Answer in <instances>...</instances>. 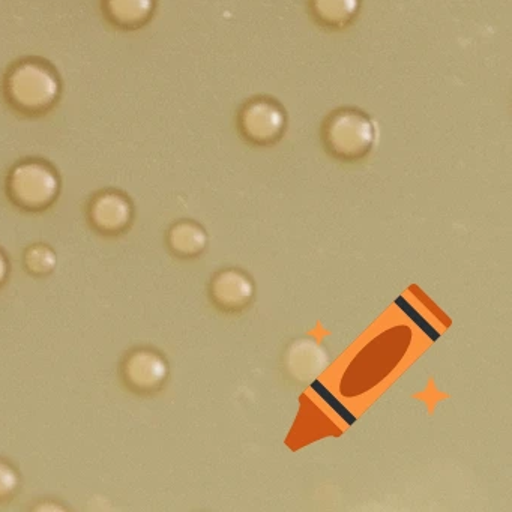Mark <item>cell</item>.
I'll list each match as a JSON object with an SVG mask.
<instances>
[{
	"instance_id": "1",
	"label": "cell",
	"mask_w": 512,
	"mask_h": 512,
	"mask_svg": "<svg viewBox=\"0 0 512 512\" xmlns=\"http://www.w3.org/2000/svg\"><path fill=\"white\" fill-rule=\"evenodd\" d=\"M64 82L49 59L23 56L14 61L2 79V95L13 112L37 119L49 115L61 103Z\"/></svg>"
},
{
	"instance_id": "2",
	"label": "cell",
	"mask_w": 512,
	"mask_h": 512,
	"mask_svg": "<svg viewBox=\"0 0 512 512\" xmlns=\"http://www.w3.org/2000/svg\"><path fill=\"white\" fill-rule=\"evenodd\" d=\"M320 139L329 157L341 163H358L376 146V122L359 107H338L323 121Z\"/></svg>"
},
{
	"instance_id": "3",
	"label": "cell",
	"mask_w": 512,
	"mask_h": 512,
	"mask_svg": "<svg viewBox=\"0 0 512 512\" xmlns=\"http://www.w3.org/2000/svg\"><path fill=\"white\" fill-rule=\"evenodd\" d=\"M286 107L271 95H256L242 104L236 116L239 136L256 148L277 145L287 131Z\"/></svg>"
},
{
	"instance_id": "4",
	"label": "cell",
	"mask_w": 512,
	"mask_h": 512,
	"mask_svg": "<svg viewBox=\"0 0 512 512\" xmlns=\"http://www.w3.org/2000/svg\"><path fill=\"white\" fill-rule=\"evenodd\" d=\"M14 197L29 206H43L56 199L61 187L52 164L40 158L19 161L10 173Z\"/></svg>"
},
{
	"instance_id": "5",
	"label": "cell",
	"mask_w": 512,
	"mask_h": 512,
	"mask_svg": "<svg viewBox=\"0 0 512 512\" xmlns=\"http://www.w3.org/2000/svg\"><path fill=\"white\" fill-rule=\"evenodd\" d=\"M212 299L221 310L239 313L254 298V283L250 275L239 269H224L215 275L211 287Z\"/></svg>"
},
{
	"instance_id": "6",
	"label": "cell",
	"mask_w": 512,
	"mask_h": 512,
	"mask_svg": "<svg viewBox=\"0 0 512 512\" xmlns=\"http://www.w3.org/2000/svg\"><path fill=\"white\" fill-rule=\"evenodd\" d=\"M158 0H100L106 22L119 31L134 32L148 26L157 13Z\"/></svg>"
},
{
	"instance_id": "7",
	"label": "cell",
	"mask_w": 512,
	"mask_h": 512,
	"mask_svg": "<svg viewBox=\"0 0 512 512\" xmlns=\"http://www.w3.org/2000/svg\"><path fill=\"white\" fill-rule=\"evenodd\" d=\"M362 0H308V13L317 26L329 32L349 29L361 13Z\"/></svg>"
},
{
	"instance_id": "8",
	"label": "cell",
	"mask_w": 512,
	"mask_h": 512,
	"mask_svg": "<svg viewBox=\"0 0 512 512\" xmlns=\"http://www.w3.org/2000/svg\"><path fill=\"white\" fill-rule=\"evenodd\" d=\"M326 365V355L316 341H295L286 352V367L301 382H311L322 373Z\"/></svg>"
},
{
	"instance_id": "9",
	"label": "cell",
	"mask_w": 512,
	"mask_h": 512,
	"mask_svg": "<svg viewBox=\"0 0 512 512\" xmlns=\"http://www.w3.org/2000/svg\"><path fill=\"white\" fill-rule=\"evenodd\" d=\"M94 215L101 226L116 229L127 223L131 215V206L121 194H104L95 202Z\"/></svg>"
},
{
	"instance_id": "10",
	"label": "cell",
	"mask_w": 512,
	"mask_h": 512,
	"mask_svg": "<svg viewBox=\"0 0 512 512\" xmlns=\"http://www.w3.org/2000/svg\"><path fill=\"white\" fill-rule=\"evenodd\" d=\"M131 379L142 386H154L166 377L167 365L154 353H137L128 365Z\"/></svg>"
},
{
	"instance_id": "11",
	"label": "cell",
	"mask_w": 512,
	"mask_h": 512,
	"mask_svg": "<svg viewBox=\"0 0 512 512\" xmlns=\"http://www.w3.org/2000/svg\"><path fill=\"white\" fill-rule=\"evenodd\" d=\"M206 233L194 223H181L173 227L172 244L176 250L185 254H199L205 250Z\"/></svg>"
},
{
	"instance_id": "12",
	"label": "cell",
	"mask_w": 512,
	"mask_h": 512,
	"mask_svg": "<svg viewBox=\"0 0 512 512\" xmlns=\"http://www.w3.org/2000/svg\"><path fill=\"white\" fill-rule=\"evenodd\" d=\"M29 262H31L35 269L52 268L53 263H55V256H53L52 251L41 247L32 251L31 256H29Z\"/></svg>"
},
{
	"instance_id": "13",
	"label": "cell",
	"mask_w": 512,
	"mask_h": 512,
	"mask_svg": "<svg viewBox=\"0 0 512 512\" xmlns=\"http://www.w3.org/2000/svg\"><path fill=\"white\" fill-rule=\"evenodd\" d=\"M16 484V473H14L10 467L0 463V494L10 493V491L16 487Z\"/></svg>"
},
{
	"instance_id": "14",
	"label": "cell",
	"mask_w": 512,
	"mask_h": 512,
	"mask_svg": "<svg viewBox=\"0 0 512 512\" xmlns=\"http://www.w3.org/2000/svg\"><path fill=\"white\" fill-rule=\"evenodd\" d=\"M5 271H7V266H5L4 257L0 256V280L4 278Z\"/></svg>"
}]
</instances>
